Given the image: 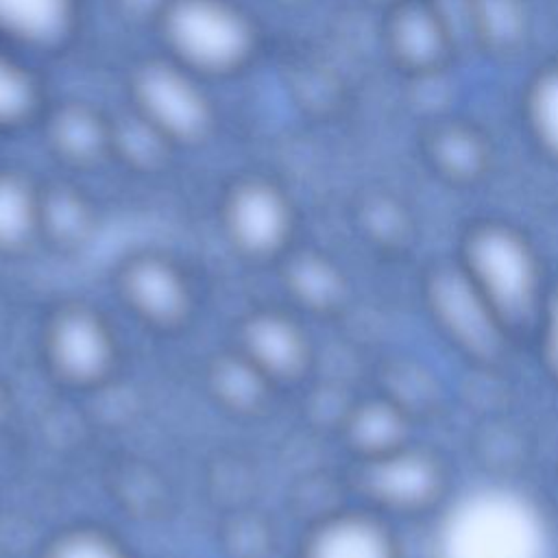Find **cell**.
<instances>
[{"label": "cell", "instance_id": "1", "mask_svg": "<svg viewBox=\"0 0 558 558\" xmlns=\"http://www.w3.org/2000/svg\"><path fill=\"white\" fill-rule=\"evenodd\" d=\"M460 268L504 327L527 323L541 314L545 296L538 257L514 229L477 227L466 238Z\"/></svg>", "mask_w": 558, "mask_h": 558}, {"label": "cell", "instance_id": "2", "mask_svg": "<svg viewBox=\"0 0 558 558\" xmlns=\"http://www.w3.org/2000/svg\"><path fill=\"white\" fill-rule=\"evenodd\" d=\"M170 37L194 63L207 68L229 65L248 44L242 17L216 0H185L170 15Z\"/></svg>", "mask_w": 558, "mask_h": 558}, {"label": "cell", "instance_id": "3", "mask_svg": "<svg viewBox=\"0 0 558 558\" xmlns=\"http://www.w3.org/2000/svg\"><path fill=\"white\" fill-rule=\"evenodd\" d=\"M429 292L434 314L449 329L453 340L480 357H490L497 351L504 325L462 268L436 275Z\"/></svg>", "mask_w": 558, "mask_h": 558}, {"label": "cell", "instance_id": "4", "mask_svg": "<svg viewBox=\"0 0 558 558\" xmlns=\"http://www.w3.org/2000/svg\"><path fill=\"white\" fill-rule=\"evenodd\" d=\"M371 482L386 504L397 508H421L438 495L442 480L438 464L432 458L399 447L377 458Z\"/></svg>", "mask_w": 558, "mask_h": 558}, {"label": "cell", "instance_id": "5", "mask_svg": "<svg viewBox=\"0 0 558 558\" xmlns=\"http://www.w3.org/2000/svg\"><path fill=\"white\" fill-rule=\"evenodd\" d=\"M310 558H399L390 532L375 519L349 514L325 523L310 545Z\"/></svg>", "mask_w": 558, "mask_h": 558}, {"label": "cell", "instance_id": "6", "mask_svg": "<svg viewBox=\"0 0 558 558\" xmlns=\"http://www.w3.org/2000/svg\"><path fill=\"white\" fill-rule=\"evenodd\" d=\"M142 94L153 118L177 133H194L205 122V102L198 92L168 68L150 70L142 83Z\"/></svg>", "mask_w": 558, "mask_h": 558}, {"label": "cell", "instance_id": "7", "mask_svg": "<svg viewBox=\"0 0 558 558\" xmlns=\"http://www.w3.org/2000/svg\"><path fill=\"white\" fill-rule=\"evenodd\" d=\"M286 227V205L270 187L251 185L233 198L231 229L244 246L253 251L272 248L283 238Z\"/></svg>", "mask_w": 558, "mask_h": 558}, {"label": "cell", "instance_id": "8", "mask_svg": "<svg viewBox=\"0 0 558 558\" xmlns=\"http://www.w3.org/2000/svg\"><path fill=\"white\" fill-rule=\"evenodd\" d=\"M54 355L68 373L76 377H89L105 366L109 342L96 320L76 314L57 327Z\"/></svg>", "mask_w": 558, "mask_h": 558}, {"label": "cell", "instance_id": "9", "mask_svg": "<svg viewBox=\"0 0 558 558\" xmlns=\"http://www.w3.org/2000/svg\"><path fill=\"white\" fill-rule=\"evenodd\" d=\"M70 0H0V24L20 37L54 35L68 17Z\"/></svg>", "mask_w": 558, "mask_h": 558}, {"label": "cell", "instance_id": "10", "mask_svg": "<svg viewBox=\"0 0 558 558\" xmlns=\"http://www.w3.org/2000/svg\"><path fill=\"white\" fill-rule=\"evenodd\" d=\"M131 292L135 301L150 314H170L181 303V286L177 277L161 264L135 268L131 277Z\"/></svg>", "mask_w": 558, "mask_h": 558}, {"label": "cell", "instance_id": "11", "mask_svg": "<svg viewBox=\"0 0 558 558\" xmlns=\"http://www.w3.org/2000/svg\"><path fill=\"white\" fill-rule=\"evenodd\" d=\"M527 111L538 142L558 159V70L538 76L527 98Z\"/></svg>", "mask_w": 558, "mask_h": 558}, {"label": "cell", "instance_id": "12", "mask_svg": "<svg viewBox=\"0 0 558 558\" xmlns=\"http://www.w3.org/2000/svg\"><path fill=\"white\" fill-rule=\"evenodd\" d=\"M253 351L275 368H290L301 360V338L283 320H262L253 327Z\"/></svg>", "mask_w": 558, "mask_h": 558}, {"label": "cell", "instance_id": "13", "mask_svg": "<svg viewBox=\"0 0 558 558\" xmlns=\"http://www.w3.org/2000/svg\"><path fill=\"white\" fill-rule=\"evenodd\" d=\"M360 438L362 442H366L368 447H373L377 451V456L390 453L401 445L403 440V416L397 408H388V405H375L371 410H366L364 418L360 421Z\"/></svg>", "mask_w": 558, "mask_h": 558}, {"label": "cell", "instance_id": "14", "mask_svg": "<svg viewBox=\"0 0 558 558\" xmlns=\"http://www.w3.org/2000/svg\"><path fill=\"white\" fill-rule=\"evenodd\" d=\"M33 222L28 194L11 181H0V242L11 244L26 235Z\"/></svg>", "mask_w": 558, "mask_h": 558}, {"label": "cell", "instance_id": "15", "mask_svg": "<svg viewBox=\"0 0 558 558\" xmlns=\"http://www.w3.org/2000/svg\"><path fill=\"white\" fill-rule=\"evenodd\" d=\"M31 89L24 74L0 57V120L15 118L28 105Z\"/></svg>", "mask_w": 558, "mask_h": 558}, {"label": "cell", "instance_id": "16", "mask_svg": "<svg viewBox=\"0 0 558 558\" xmlns=\"http://www.w3.org/2000/svg\"><path fill=\"white\" fill-rule=\"evenodd\" d=\"M538 320H541L543 360L551 371V375L558 379V290L545 296Z\"/></svg>", "mask_w": 558, "mask_h": 558}, {"label": "cell", "instance_id": "17", "mask_svg": "<svg viewBox=\"0 0 558 558\" xmlns=\"http://www.w3.org/2000/svg\"><path fill=\"white\" fill-rule=\"evenodd\" d=\"M52 558H122L109 543L94 536H76L65 541Z\"/></svg>", "mask_w": 558, "mask_h": 558}]
</instances>
